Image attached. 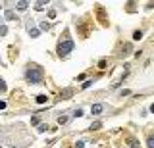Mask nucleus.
<instances>
[{"instance_id":"f257e3e1","label":"nucleus","mask_w":154,"mask_h":148,"mask_svg":"<svg viewBox=\"0 0 154 148\" xmlns=\"http://www.w3.org/2000/svg\"><path fill=\"white\" fill-rule=\"evenodd\" d=\"M25 77H27L29 83H39L42 79V69L39 67V65H29L27 73H25Z\"/></svg>"},{"instance_id":"f03ea898","label":"nucleus","mask_w":154,"mask_h":148,"mask_svg":"<svg viewBox=\"0 0 154 148\" xmlns=\"http://www.w3.org/2000/svg\"><path fill=\"white\" fill-rule=\"evenodd\" d=\"M73 50V41H64V42H60V46H58V54L60 56H68L70 52Z\"/></svg>"},{"instance_id":"7ed1b4c3","label":"nucleus","mask_w":154,"mask_h":148,"mask_svg":"<svg viewBox=\"0 0 154 148\" xmlns=\"http://www.w3.org/2000/svg\"><path fill=\"white\" fill-rule=\"evenodd\" d=\"M104 104H94L93 108H91V112H93V114H100V112H104Z\"/></svg>"},{"instance_id":"20e7f679","label":"nucleus","mask_w":154,"mask_h":148,"mask_svg":"<svg viewBox=\"0 0 154 148\" xmlns=\"http://www.w3.org/2000/svg\"><path fill=\"white\" fill-rule=\"evenodd\" d=\"M37 102H39V104H44V102H46V96H44V94L37 96Z\"/></svg>"},{"instance_id":"39448f33","label":"nucleus","mask_w":154,"mask_h":148,"mask_svg":"<svg viewBox=\"0 0 154 148\" xmlns=\"http://www.w3.org/2000/svg\"><path fill=\"white\" fill-rule=\"evenodd\" d=\"M27 2H18V10H25V8H27Z\"/></svg>"},{"instance_id":"423d86ee","label":"nucleus","mask_w":154,"mask_h":148,"mask_svg":"<svg viewBox=\"0 0 154 148\" xmlns=\"http://www.w3.org/2000/svg\"><path fill=\"white\" fill-rule=\"evenodd\" d=\"M141 37H143V33H141V31H135V35H133V39H135V41H139Z\"/></svg>"},{"instance_id":"0eeeda50","label":"nucleus","mask_w":154,"mask_h":148,"mask_svg":"<svg viewBox=\"0 0 154 148\" xmlns=\"http://www.w3.org/2000/svg\"><path fill=\"white\" fill-rule=\"evenodd\" d=\"M4 90H6V83L0 79V93H4Z\"/></svg>"},{"instance_id":"6e6552de","label":"nucleus","mask_w":154,"mask_h":148,"mask_svg":"<svg viewBox=\"0 0 154 148\" xmlns=\"http://www.w3.org/2000/svg\"><path fill=\"white\" fill-rule=\"evenodd\" d=\"M148 148H154V137H148Z\"/></svg>"},{"instance_id":"1a4fd4ad","label":"nucleus","mask_w":154,"mask_h":148,"mask_svg":"<svg viewBox=\"0 0 154 148\" xmlns=\"http://www.w3.org/2000/svg\"><path fill=\"white\" fill-rule=\"evenodd\" d=\"M6 18H8V19H14L15 14H14V12H6Z\"/></svg>"},{"instance_id":"9d476101","label":"nucleus","mask_w":154,"mask_h":148,"mask_svg":"<svg viewBox=\"0 0 154 148\" xmlns=\"http://www.w3.org/2000/svg\"><path fill=\"white\" fill-rule=\"evenodd\" d=\"M73 116H75V117H81V116H83V110H75Z\"/></svg>"},{"instance_id":"9b49d317","label":"nucleus","mask_w":154,"mask_h":148,"mask_svg":"<svg viewBox=\"0 0 154 148\" xmlns=\"http://www.w3.org/2000/svg\"><path fill=\"white\" fill-rule=\"evenodd\" d=\"M2 108H6V102H0V110H2Z\"/></svg>"},{"instance_id":"f8f14e48","label":"nucleus","mask_w":154,"mask_h":148,"mask_svg":"<svg viewBox=\"0 0 154 148\" xmlns=\"http://www.w3.org/2000/svg\"><path fill=\"white\" fill-rule=\"evenodd\" d=\"M150 112H152V114H154V104H152V106H150Z\"/></svg>"}]
</instances>
